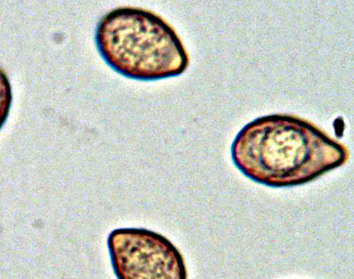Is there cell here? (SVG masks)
<instances>
[{"instance_id":"cell-1","label":"cell","mask_w":354,"mask_h":279,"mask_svg":"<svg viewBox=\"0 0 354 279\" xmlns=\"http://www.w3.org/2000/svg\"><path fill=\"white\" fill-rule=\"evenodd\" d=\"M243 175L270 188L302 186L343 166L348 148L308 120L271 114L246 124L232 145Z\"/></svg>"},{"instance_id":"cell-2","label":"cell","mask_w":354,"mask_h":279,"mask_svg":"<svg viewBox=\"0 0 354 279\" xmlns=\"http://www.w3.org/2000/svg\"><path fill=\"white\" fill-rule=\"evenodd\" d=\"M95 43L117 74L153 81L183 74L189 65L185 44L171 25L143 8L123 6L100 19Z\"/></svg>"},{"instance_id":"cell-3","label":"cell","mask_w":354,"mask_h":279,"mask_svg":"<svg viewBox=\"0 0 354 279\" xmlns=\"http://www.w3.org/2000/svg\"><path fill=\"white\" fill-rule=\"evenodd\" d=\"M117 279H188L182 253L171 240L145 228H117L107 238Z\"/></svg>"},{"instance_id":"cell-4","label":"cell","mask_w":354,"mask_h":279,"mask_svg":"<svg viewBox=\"0 0 354 279\" xmlns=\"http://www.w3.org/2000/svg\"><path fill=\"white\" fill-rule=\"evenodd\" d=\"M12 92L10 80L4 69L0 68V131L10 113Z\"/></svg>"}]
</instances>
